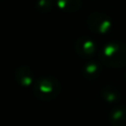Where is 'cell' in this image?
<instances>
[{"label":"cell","mask_w":126,"mask_h":126,"mask_svg":"<svg viewBox=\"0 0 126 126\" xmlns=\"http://www.w3.org/2000/svg\"><path fill=\"white\" fill-rule=\"evenodd\" d=\"M101 62L110 67H123L126 65V46L121 42H109L100 51Z\"/></svg>","instance_id":"6da1fadb"},{"label":"cell","mask_w":126,"mask_h":126,"mask_svg":"<svg viewBox=\"0 0 126 126\" xmlns=\"http://www.w3.org/2000/svg\"><path fill=\"white\" fill-rule=\"evenodd\" d=\"M33 93L41 101L49 102L55 100L61 93V83L52 76L40 78L33 86Z\"/></svg>","instance_id":"7a4b0ae2"},{"label":"cell","mask_w":126,"mask_h":126,"mask_svg":"<svg viewBox=\"0 0 126 126\" xmlns=\"http://www.w3.org/2000/svg\"><path fill=\"white\" fill-rule=\"evenodd\" d=\"M87 26L90 30L97 35H105L113 29L112 19L103 12H92L87 18Z\"/></svg>","instance_id":"3957f363"},{"label":"cell","mask_w":126,"mask_h":126,"mask_svg":"<svg viewBox=\"0 0 126 126\" xmlns=\"http://www.w3.org/2000/svg\"><path fill=\"white\" fill-rule=\"evenodd\" d=\"M74 49L75 52L82 58L93 57L97 52V43L92 38L83 35L76 39Z\"/></svg>","instance_id":"277c9868"},{"label":"cell","mask_w":126,"mask_h":126,"mask_svg":"<svg viewBox=\"0 0 126 126\" xmlns=\"http://www.w3.org/2000/svg\"><path fill=\"white\" fill-rule=\"evenodd\" d=\"M15 79L22 87H27V89L31 86L33 87L37 82L32 69L28 65H21L18 67L15 72Z\"/></svg>","instance_id":"5b68a950"},{"label":"cell","mask_w":126,"mask_h":126,"mask_svg":"<svg viewBox=\"0 0 126 126\" xmlns=\"http://www.w3.org/2000/svg\"><path fill=\"white\" fill-rule=\"evenodd\" d=\"M54 2L57 8L64 12H76L82 7L81 0H54Z\"/></svg>","instance_id":"8992f818"},{"label":"cell","mask_w":126,"mask_h":126,"mask_svg":"<svg viewBox=\"0 0 126 126\" xmlns=\"http://www.w3.org/2000/svg\"><path fill=\"white\" fill-rule=\"evenodd\" d=\"M101 64L95 61H90L86 64H84L82 69V75L86 80H94L101 74Z\"/></svg>","instance_id":"52a82bcc"},{"label":"cell","mask_w":126,"mask_h":126,"mask_svg":"<svg viewBox=\"0 0 126 126\" xmlns=\"http://www.w3.org/2000/svg\"><path fill=\"white\" fill-rule=\"evenodd\" d=\"M110 122L113 126H126V109L115 107L110 114Z\"/></svg>","instance_id":"ba28073f"},{"label":"cell","mask_w":126,"mask_h":126,"mask_svg":"<svg viewBox=\"0 0 126 126\" xmlns=\"http://www.w3.org/2000/svg\"><path fill=\"white\" fill-rule=\"evenodd\" d=\"M102 96H103V98H104L105 101L111 102V103L118 101V97H120L117 90L116 89H110V87H105V89H103Z\"/></svg>","instance_id":"9c48e42d"},{"label":"cell","mask_w":126,"mask_h":126,"mask_svg":"<svg viewBox=\"0 0 126 126\" xmlns=\"http://www.w3.org/2000/svg\"><path fill=\"white\" fill-rule=\"evenodd\" d=\"M55 4L54 0H38L37 7L42 12H50Z\"/></svg>","instance_id":"30bf717a"},{"label":"cell","mask_w":126,"mask_h":126,"mask_svg":"<svg viewBox=\"0 0 126 126\" xmlns=\"http://www.w3.org/2000/svg\"><path fill=\"white\" fill-rule=\"evenodd\" d=\"M124 78H125V80H126V72H125V74H124Z\"/></svg>","instance_id":"8fae6325"}]
</instances>
